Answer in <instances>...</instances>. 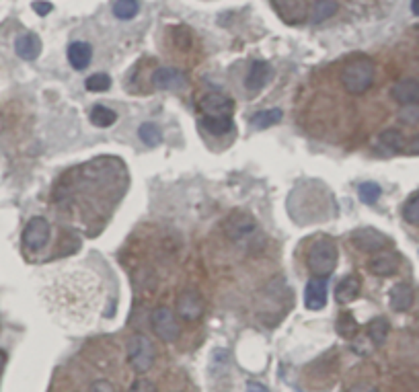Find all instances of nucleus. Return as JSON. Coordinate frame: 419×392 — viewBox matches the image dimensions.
I'll list each match as a JSON object with an SVG mask.
<instances>
[{
	"instance_id": "nucleus-1",
	"label": "nucleus",
	"mask_w": 419,
	"mask_h": 392,
	"mask_svg": "<svg viewBox=\"0 0 419 392\" xmlns=\"http://www.w3.org/2000/svg\"><path fill=\"white\" fill-rule=\"evenodd\" d=\"M374 83V62L366 56L350 60L341 70V85L352 95L366 93Z\"/></svg>"
},
{
	"instance_id": "nucleus-2",
	"label": "nucleus",
	"mask_w": 419,
	"mask_h": 392,
	"mask_svg": "<svg viewBox=\"0 0 419 392\" xmlns=\"http://www.w3.org/2000/svg\"><path fill=\"white\" fill-rule=\"evenodd\" d=\"M308 269L314 277H329L337 267V247L329 237L314 241L308 249Z\"/></svg>"
},
{
	"instance_id": "nucleus-3",
	"label": "nucleus",
	"mask_w": 419,
	"mask_h": 392,
	"mask_svg": "<svg viewBox=\"0 0 419 392\" xmlns=\"http://www.w3.org/2000/svg\"><path fill=\"white\" fill-rule=\"evenodd\" d=\"M128 362L130 366L138 372L144 374L152 368L154 364V347L150 343V339L142 333H136L130 337L128 341Z\"/></svg>"
},
{
	"instance_id": "nucleus-4",
	"label": "nucleus",
	"mask_w": 419,
	"mask_h": 392,
	"mask_svg": "<svg viewBox=\"0 0 419 392\" xmlns=\"http://www.w3.org/2000/svg\"><path fill=\"white\" fill-rule=\"evenodd\" d=\"M197 107L204 113V118H233L235 101L224 93L210 91V93L200 97Z\"/></svg>"
},
{
	"instance_id": "nucleus-5",
	"label": "nucleus",
	"mask_w": 419,
	"mask_h": 392,
	"mask_svg": "<svg viewBox=\"0 0 419 392\" xmlns=\"http://www.w3.org/2000/svg\"><path fill=\"white\" fill-rule=\"evenodd\" d=\"M150 323H152V329L158 335V339H162L164 343H175L177 341L179 327H177V318H175L171 308H166V306L154 308L152 314H150Z\"/></svg>"
},
{
	"instance_id": "nucleus-6",
	"label": "nucleus",
	"mask_w": 419,
	"mask_h": 392,
	"mask_svg": "<svg viewBox=\"0 0 419 392\" xmlns=\"http://www.w3.org/2000/svg\"><path fill=\"white\" fill-rule=\"evenodd\" d=\"M50 241V222L41 216L31 218L23 230V245L29 251H39L47 245Z\"/></svg>"
},
{
	"instance_id": "nucleus-7",
	"label": "nucleus",
	"mask_w": 419,
	"mask_h": 392,
	"mask_svg": "<svg viewBox=\"0 0 419 392\" xmlns=\"http://www.w3.org/2000/svg\"><path fill=\"white\" fill-rule=\"evenodd\" d=\"M352 243L356 249L364 251V253H380L383 249L389 247V239L378 232L376 228H358L352 232Z\"/></svg>"
},
{
	"instance_id": "nucleus-8",
	"label": "nucleus",
	"mask_w": 419,
	"mask_h": 392,
	"mask_svg": "<svg viewBox=\"0 0 419 392\" xmlns=\"http://www.w3.org/2000/svg\"><path fill=\"white\" fill-rule=\"evenodd\" d=\"M255 228H257V224H255L253 216H249L247 212H233L224 222V232L233 241L247 239L249 235L255 232Z\"/></svg>"
},
{
	"instance_id": "nucleus-9",
	"label": "nucleus",
	"mask_w": 419,
	"mask_h": 392,
	"mask_svg": "<svg viewBox=\"0 0 419 392\" xmlns=\"http://www.w3.org/2000/svg\"><path fill=\"white\" fill-rule=\"evenodd\" d=\"M152 85L160 91H183L187 87V76L179 68L162 66L152 74Z\"/></svg>"
},
{
	"instance_id": "nucleus-10",
	"label": "nucleus",
	"mask_w": 419,
	"mask_h": 392,
	"mask_svg": "<svg viewBox=\"0 0 419 392\" xmlns=\"http://www.w3.org/2000/svg\"><path fill=\"white\" fill-rule=\"evenodd\" d=\"M391 97L405 105V107H411V105H418L419 103V80L416 78H403L399 83H395L391 87Z\"/></svg>"
},
{
	"instance_id": "nucleus-11",
	"label": "nucleus",
	"mask_w": 419,
	"mask_h": 392,
	"mask_svg": "<svg viewBox=\"0 0 419 392\" xmlns=\"http://www.w3.org/2000/svg\"><path fill=\"white\" fill-rule=\"evenodd\" d=\"M327 304V277H312L306 283L304 306L308 310H321Z\"/></svg>"
},
{
	"instance_id": "nucleus-12",
	"label": "nucleus",
	"mask_w": 419,
	"mask_h": 392,
	"mask_svg": "<svg viewBox=\"0 0 419 392\" xmlns=\"http://www.w3.org/2000/svg\"><path fill=\"white\" fill-rule=\"evenodd\" d=\"M177 312L185 318V320H195L204 314V302L200 298L197 292L185 290L179 298H177Z\"/></svg>"
},
{
	"instance_id": "nucleus-13",
	"label": "nucleus",
	"mask_w": 419,
	"mask_h": 392,
	"mask_svg": "<svg viewBox=\"0 0 419 392\" xmlns=\"http://www.w3.org/2000/svg\"><path fill=\"white\" fill-rule=\"evenodd\" d=\"M14 52H17L19 58L27 60V62L37 60L39 54H41V39L35 33H23L14 41Z\"/></svg>"
},
{
	"instance_id": "nucleus-14",
	"label": "nucleus",
	"mask_w": 419,
	"mask_h": 392,
	"mask_svg": "<svg viewBox=\"0 0 419 392\" xmlns=\"http://www.w3.org/2000/svg\"><path fill=\"white\" fill-rule=\"evenodd\" d=\"M270 78H272V66L266 64V62H255V64L251 66L249 74H247L245 85H247V89H249L251 93H257V91H261V89L268 85Z\"/></svg>"
},
{
	"instance_id": "nucleus-15",
	"label": "nucleus",
	"mask_w": 419,
	"mask_h": 392,
	"mask_svg": "<svg viewBox=\"0 0 419 392\" xmlns=\"http://www.w3.org/2000/svg\"><path fill=\"white\" fill-rule=\"evenodd\" d=\"M93 58V47L87 41H74L68 47V62L72 64V68L76 70H85L91 64Z\"/></svg>"
},
{
	"instance_id": "nucleus-16",
	"label": "nucleus",
	"mask_w": 419,
	"mask_h": 392,
	"mask_svg": "<svg viewBox=\"0 0 419 392\" xmlns=\"http://www.w3.org/2000/svg\"><path fill=\"white\" fill-rule=\"evenodd\" d=\"M391 308L397 312H405L413 306V287L409 283H397L389 296Z\"/></svg>"
},
{
	"instance_id": "nucleus-17",
	"label": "nucleus",
	"mask_w": 419,
	"mask_h": 392,
	"mask_svg": "<svg viewBox=\"0 0 419 392\" xmlns=\"http://www.w3.org/2000/svg\"><path fill=\"white\" fill-rule=\"evenodd\" d=\"M274 6L278 8L281 19H286L288 23H298L304 19V14H308L304 0H274Z\"/></svg>"
},
{
	"instance_id": "nucleus-18",
	"label": "nucleus",
	"mask_w": 419,
	"mask_h": 392,
	"mask_svg": "<svg viewBox=\"0 0 419 392\" xmlns=\"http://www.w3.org/2000/svg\"><path fill=\"white\" fill-rule=\"evenodd\" d=\"M360 287H362V283H360V279L356 275H345L335 287V300L339 304H350L352 300L358 298Z\"/></svg>"
},
{
	"instance_id": "nucleus-19",
	"label": "nucleus",
	"mask_w": 419,
	"mask_h": 392,
	"mask_svg": "<svg viewBox=\"0 0 419 392\" xmlns=\"http://www.w3.org/2000/svg\"><path fill=\"white\" fill-rule=\"evenodd\" d=\"M370 271L374 275H380V277H387V275H393L397 273L399 269V257L397 255H391V253H378L372 257L370 261Z\"/></svg>"
},
{
	"instance_id": "nucleus-20",
	"label": "nucleus",
	"mask_w": 419,
	"mask_h": 392,
	"mask_svg": "<svg viewBox=\"0 0 419 392\" xmlns=\"http://www.w3.org/2000/svg\"><path fill=\"white\" fill-rule=\"evenodd\" d=\"M337 8H339V4L335 0H314L312 6H310V12H308L310 17L308 19L312 23H321V21L329 19L331 14H335Z\"/></svg>"
},
{
	"instance_id": "nucleus-21",
	"label": "nucleus",
	"mask_w": 419,
	"mask_h": 392,
	"mask_svg": "<svg viewBox=\"0 0 419 392\" xmlns=\"http://www.w3.org/2000/svg\"><path fill=\"white\" fill-rule=\"evenodd\" d=\"M202 128L206 131H210L212 135H222L228 133L230 130H235V122L233 118H202Z\"/></svg>"
},
{
	"instance_id": "nucleus-22",
	"label": "nucleus",
	"mask_w": 419,
	"mask_h": 392,
	"mask_svg": "<svg viewBox=\"0 0 419 392\" xmlns=\"http://www.w3.org/2000/svg\"><path fill=\"white\" fill-rule=\"evenodd\" d=\"M389 331H391V325L385 316H378L368 325V337L372 339L374 345H383L389 337Z\"/></svg>"
},
{
	"instance_id": "nucleus-23",
	"label": "nucleus",
	"mask_w": 419,
	"mask_h": 392,
	"mask_svg": "<svg viewBox=\"0 0 419 392\" xmlns=\"http://www.w3.org/2000/svg\"><path fill=\"white\" fill-rule=\"evenodd\" d=\"M281 120V111L279 109H268V111H259L251 118V128L253 130H268L272 126H276Z\"/></svg>"
},
{
	"instance_id": "nucleus-24",
	"label": "nucleus",
	"mask_w": 419,
	"mask_h": 392,
	"mask_svg": "<svg viewBox=\"0 0 419 392\" xmlns=\"http://www.w3.org/2000/svg\"><path fill=\"white\" fill-rule=\"evenodd\" d=\"M116 120H118L116 111H111L105 105H95L93 111H91V124L97 126V128H109V126L116 124Z\"/></svg>"
},
{
	"instance_id": "nucleus-25",
	"label": "nucleus",
	"mask_w": 419,
	"mask_h": 392,
	"mask_svg": "<svg viewBox=\"0 0 419 392\" xmlns=\"http://www.w3.org/2000/svg\"><path fill=\"white\" fill-rule=\"evenodd\" d=\"M337 333L343 337V339H352L356 333H358V320L354 318V314L350 310H343L339 316H337Z\"/></svg>"
},
{
	"instance_id": "nucleus-26",
	"label": "nucleus",
	"mask_w": 419,
	"mask_h": 392,
	"mask_svg": "<svg viewBox=\"0 0 419 392\" xmlns=\"http://www.w3.org/2000/svg\"><path fill=\"white\" fill-rule=\"evenodd\" d=\"M140 4L138 0H118L116 6H114V14L122 21H128V19H134L138 14Z\"/></svg>"
},
{
	"instance_id": "nucleus-27",
	"label": "nucleus",
	"mask_w": 419,
	"mask_h": 392,
	"mask_svg": "<svg viewBox=\"0 0 419 392\" xmlns=\"http://www.w3.org/2000/svg\"><path fill=\"white\" fill-rule=\"evenodd\" d=\"M380 144H383V146H387L391 152H397V150H401V148H403L405 140H403L401 131L387 130L380 133Z\"/></svg>"
},
{
	"instance_id": "nucleus-28",
	"label": "nucleus",
	"mask_w": 419,
	"mask_h": 392,
	"mask_svg": "<svg viewBox=\"0 0 419 392\" xmlns=\"http://www.w3.org/2000/svg\"><path fill=\"white\" fill-rule=\"evenodd\" d=\"M85 87L91 93H103V91H107L111 87V78L107 74H93V76L87 78Z\"/></svg>"
},
{
	"instance_id": "nucleus-29",
	"label": "nucleus",
	"mask_w": 419,
	"mask_h": 392,
	"mask_svg": "<svg viewBox=\"0 0 419 392\" xmlns=\"http://www.w3.org/2000/svg\"><path fill=\"white\" fill-rule=\"evenodd\" d=\"M378 197H380V187L376 185V183H372V181H368V183H362L360 185V199L364 202V204H376L378 202Z\"/></svg>"
},
{
	"instance_id": "nucleus-30",
	"label": "nucleus",
	"mask_w": 419,
	"mask_h": 392,
	"mask_svg": "<svg viewBox=\"0 0 419 392\" xmlns=\"http://www.w3.org/2000/svg\"><path fill=\"white\" fill-rule=\"evenodd\" d=\"M140 140L148 146H156L160 142V130L154 124H142L140 126Z\"/></svg>"
},
{
	"instance_id": "nucleus-31",
	"label": "nucleus",
	"mask_w": 419,
	"mask_h": 392,
	"mask_svg": "<svg viewBox=\"0 0 419 392\" xmlns=\"http://www.w3.org/2000/svg\"><path fill=\"white\" fill-rule=\"evenodd\" d=\"M403 218L409 222V224H419V193H416L403 208Z\"/></svg>"
},
{
	"instance_id": "nucleus-32",
	"label": "nucleus",
	"mask_w": 419,
	"mask_h": 392,
	"mask_svg": "<svg viewBox=\"0 0 419 392\" xmlns=\"http://www.w3.org/2000/svg\"><path fill=\"white\" fill-rule=\"evenodd\" d=\"M130 392H158L154 382H150L148 378H138L132 386H130Z\"/></svg>"
},
{
	"instance_id": "nucleus-33",
	"label": "nucleus",
	"mask_w": 419,
	"mask_h": 392,
	"mask_svg": "<svg viewBox=\"0 0 419 392\" xmlns=\"http://www.w3.org/2000/svg\"><path fill=\"white\" fill-rule=\"evenodd\" d=\"M91 392H114V384L107 380H97L91 384Z\"/></svg>"
},
{
	"instance_id": "nucleus-34",
	"label": "nucleus",
	"mask_w": 419,
	"mask_h": 392,
	"mask_svg": "<svg viewBox=\"0 0 419 392\" xmlns=\"http://www.w3.org/2000/svg\"><path fill=\"white\" fill-rule=\"evenodd\" d=\"M33 8H35L39 14H45V12L52 10V4H50V2H39V0H37V2H33Z\"/></svg>"
},
{
	"instance_id": "nucleus-35",
	"label": "nucleus",
	"mask_w": 419,
	"mask_h": 392,
	"mask_svg": "<svg viewBox=\"0 0 419 392\" xmlns=\"http://www.w3.org/2000/svg\"><path fill=\"white\" fill-rule=\"evenodd\" d=\"M347 392H378V389H374L372 384H356Z\"/></svg>"
},
{
	"instance_id": "nucleus-36",
	"label": "nucleus",
	"mask_w": 419,
	"mask_h": 392,
	"mask_svg": "<svg viewBox=\"0 0 419 392\" xmlns=\"http://www.w3.org/2000/svg\"><path fill=\"white\" fill-rule=\"evenodd\" d=\"M247 392H270L264 384H259V382H249V386H247Z\"/></svg>"
},
{
	"instance_id": "nucleus-37",
	"label": "nucleus",
	"mask_w": 419,
	"mask_h": 392,
	"mask_svg": "<svg viewBox=\"0 0 419 392\" xmlns=\"http://www.w3.org/2000/svg\"><path fill=\"white\" fill-rule=\"evenodd\" d=\"M411 152H419V135L416 138V140H411V148H409Z\"/></svg>"
},
{
	"instance_id": "nucleus-38",
	"label": "nucleus",
	"mask_w": 419,
	"mask_h": 392,
	"mask_svg": "<svg viewBox=\"0 0 419 392\" xmlns=\"http://www.w3.org/2000/svg\"><path fill=\"white\" fill-rule=\"evenodd\" d=\"M411 10L413 14H419V0H411Z\"/></svg>"
},
{
	"instance_id": "nucleus-39",
	"label": "nucleus",
	"mask_w": 419,
	"mask_h": 392,
	"mask_svg": "<svg viewBox=\"0 0 419 392\" xmlns=\"http://www.w3.org/2000/svg\"><path fill=\"white\" fill-rule=\"evenodd\" d=\"M4 364H6V356H4V351H0V372L4 368Z\"/></svg>"
}]
</instances>
